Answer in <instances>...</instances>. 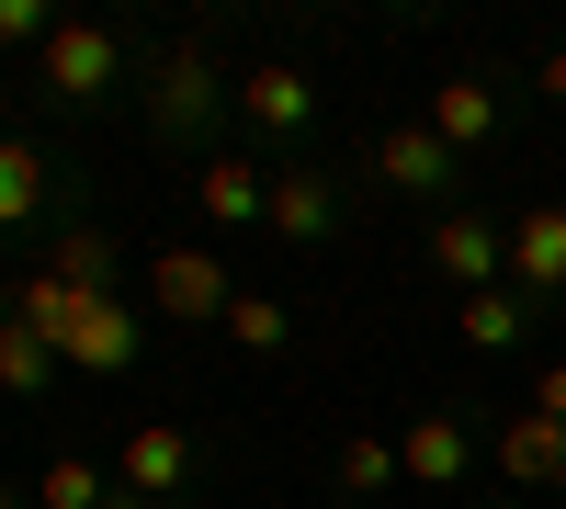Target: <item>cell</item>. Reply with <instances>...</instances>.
I'll return each instance as SVG.
<instances>
[{"label": "cell", "mask_w": 566, "mask_h": 509, "mask_svg": "<svg viewBox=\"0 0 566 509\" xmlns=\"http://www.w3.org/2000/svg\"><path fill=\"white\" fill-rule=\"evenodd\" d=\"M533 91H544V103L566 114V45H544V57H533Z\"/></svg>", "instance_id": "603a6c76"}, {"label": "cell", "mask_w": 566, "mask_h": 509, "mask_svg": "<svg viewBox=\"0 0 566 509\" xmlns=\"http://www.w3.org/2000/svg\"><path fill=\"white\" fill-rule=\"evenodd\" d=\"M239 125H250V136H272V148H306V136H317V79H306L295 57L239 68Z\"/></svg>", "instance_id": "52a82bcc"}, {"label": "cell", "mask_w": 566, "mask_h": 509, "mask_svg": "<svg viewBox=\"0 0 566 509\" xmlns=\"http://www.w3.org/2000/svg\"><path fill=\"white\" fill-rule=\"evenodd\" d=\"M45 103L57 114H91V103H114L125 91V68H136V45H125V23H91V12H69L57 34H45Z\"/></svg>", "instance_id": "6da1fadb"}, {"label": "cell", "mask_w": 566, "mask_h": 509, "mask_svg": "<svg viewBox=\"0 0 566 509\" xmlns=\"http://www.w3.org/2000/svg\"><path fill=\"white\" fill-rule=\"evenodd\" d=\"M45 34H57L45 0H0V45H34V57H45Z\"/></svg>", "instance_id": "44dd1931"}, {"label": "cell", "mask_w": 566, "mask_h": 509, "mask_svg": "<svg viewBox=\"0 0 566 509\" xmlns=\"http://www.w3.org/2000/svg\"><path fill=\"white\" fill-rule=\"evenodd\" d=\"M453 329H464V351H522V340H533V295L488 284V295H464V306H453Z\"/></svg>", "instance_id": "9a60e30c"}, {"label": "cell", "mask_w": 566, "mask_h": 509, "mask_svg": "<svg viewBox=\"0 0 566 509\" xmlns=\"http://www.w3.org/2000/svg\"><path fill=\"white\" fill-rule=\"evenodd\" d=\"M148 306L181 317V329H227V306H239V272L216 250H159L148 261Z\"/></svg>", "instance_id": "5b68a950"}, {"label": "cell", "mask_w": 566, "mask_h": 509, "mask_svg": "<svg viewBox=\"0 0 566 509\" xmlns=\"http://www.w3.org/2000/svg\"><path fill=\"white\" fill-rule=\"evenodd\" d=\"M555 498H566V465H555Z\"/></svg>", "instance_id": "484cf974"}, {"label": "cell", "mask_w": 566, "mask_h": 509, "mask_svg": "<svg viewBox=\"0 0 566 509\" xmlns=\"http://www.w3.org/2000/svg\"><path fill=\"white\" fill-rule=\"evenodd\" d=\"M57 374H69V362H57V340H34L23 317H12V329H0V396H45Z\"/></svg>", "instance_id": "ac0fdd59"}, {"label": "cell", "mask_w": 566, "mask_h": 509, "mask_svg": "<svg viewBox=\"0 0 566 509\" xmlns=\"http://www.w3.org/2000/svg\"><path fill=\"white\" fill-rule=\"evenodd\" d=\"M0 509H23V498H12V487H0Z\"/></svg>", "instance_id": "d4e9b609"}, {"label": "cell", "mask_w": 566, "mask_h": 509, "mask_svg": "<svg viewBox=\"0 0 566 509\" xmlns=\"http://www.w3.org/2000/svg\"><path fill=\"white\" fill-rule=\"evenodd\" d=\"M374 193H397V204H431V215H453L464 204V159L442 148V136L431 125H386V136H374Z\"/></svg>", "instance_id": "277c9868"}, {"label": "cell", "mask_w": 566, "mask_h": 509, "mask_svg": "<svg viewBox=\"0 0 566 509\" xmlns=\"http://www.w3.org/2000/svg\"><path fill=\"white\" fill-rule=\"evenodd\" d=\"M0 329H12V284H0Z\"/></svg>", "instance_id": "cb8c5ba5"}, {"label": "cell", "mask_w": 566, "mask_h": 509, "mask_svg": "<svg viewBox=\"0 0 566 509\" xmlns=\"http://www.w3.org/2000/svg\"><path fill=\"white\" fill-rule=\"evenodd\" d=\"M193 204H205V226H261V215H272V170L239 159V148H216V159L193 170Z\"/></svg>", "instance_id": "8fae6325"}, {"label": "cell", "mask_w": 566, "mask_h": 509, "mask_svg": "<svg viewBox=\"0 0 566 509\" xmlns=\"http://www.w3.org/2000/svg\"><path fill=\"white\" fill-rule=\"evenodd\" d=\"M533 420H555V431H566V362H544V374H533Z\"/></svg>", "instance_id": "7402d4cb"}, {"label": "cell", "mask_w": 566, "mask_h": 509, "mask_svg": "<svg viewBox=\"0 0 566 509\" xmlns=\"http://www.w3.org/2000/svg\"><path fill=\"white\" fill-rule=\"evenodd\" d=\"M419 272H442L453 295L510 284V215H499V204H453V215H431V238H419Z\"/></svg>", "instance_id": "3957f363"}, {"label": "cell", "mask_w": 566, "mask_h": 509, "mask_svg": "<svg viewBox=\"0 0 566 509\" xmlns=\"http://www.w3.org/2000/svg\"><path fill=\"white\" fill-rule=\"evenodd\" d=\"M227 114H239V79H227L205 45H170V57L148 68V125L159 136L193 148V136H227Z\"/></svg>", "instance_id": "7a4b0ae2"}, {"label": "cell", "mask_w": 566, "mask_h": 509, "mask_svg": "<svg viewBox=\"0 0 566 509\" xmlns=\"http://www.w3.org/2000/svg\"><path fill=\"white\" fill-rule=\"evenodd\" d=\"M34 509H114V476L91 465V453H45V476H34Z\"/></svg>", "instance_id": "e0dca14e"}, {"label": "cell", "mask_w": 566, "mask_h": 509, "mask_svg": "<svg viewBox=\"0 0 566 509\" xmlns=\"http://www.w3.org/2000/svg\"><path fill=\"white\" fill-rule=\"evenodd\" d=\"M227 340H239V351H283V340H295V317H283V295H250V284H239V306H227Z\"/></svg>", "instance_id": "ffe728a7"}, {"label": "cell", "mask_w": 566, "mask_h": 509, "mask_svg": "<svg viewBox=\"0 0 566 509\" xmlns=\"http://www.w3.org/2000/svg\"><path fill=\"white\" fill-rule=\"evenodd\" d=\"M136 362V306L125 295H91L80 329H69V374H125Z\"/></svg>", "instance_id": "5bb4252c"}, {"label": "cell", "mask_w": 566, "mask_h": 509, "mask_svg": "<svg viewBox=\"0 0 566 509\" xmlns=\"http://www.w3.org/2000/svg\"><path fill=\"white\" fill-rule=\"evenodd\" d=\"M419 125L442 136L453 159H488L499 136H510V103H499V79L488 68H453V79H431V103H419Z\"/></svg>", "instance_id": "8992f818"}, {"label": "cell", "mask_w": 566, "mask_h": 509, "mask_svg": "<svg viewBox=\"0 0 566 509\" xmlns=\"http://www.w3.org/2000/svg\"><path fill=\"white\" fill-rule=\"evenodd\" d=\"M34 215H45V159L23 136H0V226H34Z\"/></svg>", "instance_id": "d6986e66"}, {"label": "cell", "mask_w": 566, "mask_h": 509, "mask_svg": "<svg viewBox=\"0 0 566 509\" xmlns=\"http://www.w3.org/2000/svg\"><path fill=\"white\" fill-rule=\"evenodd\" d=\"M261 226H272L283 250H317L328 226H340V181H328L317 159H295V170H272V215H261Z\"/></svg>", "instance_id": "30bf717a"}, {"label": "cell", "mask_w": 566, "mask_h": 509, "mask_svg": "<svg viewBox=\"0 0 566 509\" xmlns=\"http://www.w3.org/2000/svg\"><path fill=\"white\" fill-rule=\"evenodd\" d=\"M488 465H499L510 487H555V465H566V431H555V420H533V407H510V420L488 431Z\"/></svg>", "instance_id": "4fadbf2b"}, {"label": "cell", "mask_w": 566, "mask_h": 509, "mask_svg": "<svg viewBox=\"0 0 566 509\" xmlns=\"http://www.w3.org/2000/svg\"><path fill=\"white\" fill-rule=\"evenodd\" d=\"M114 487H125L136 509L181 498V487H193V431H170V420H136V431L114 442Z\"/></svg>", "instance_id": "ba28073f"}, {"label": "cell", "mask_w": 566, "mask_h": 509, "mask_svg": "<svg viewBox=\"0 0 566 509\" xmlns=\"http://www.w3.org/2000/svg\"><path fill=\"white\" fill-rule=\"evenodd\" d=\"M476 453H488V442L464 431L453 407H431V420H408V431H397V465H408V487H453L464 465H476Z\"/></svg>", "instance_id": "7c38bea8"}, {"label": "cell", "mask_w": 566, "mask_h": 509, "mask_svg": "<svg viewBox=\"0 0 566 509\" xmlns=\"http://www.w3.org/2000/svg\"><path fill=\"white\" fill-rule=\"evenodd\" d=\"M510 295H533V306H566V204H522L510 215Z\"/></svg>", "instance_id": "9c48e42d"}, {"label": "cell", "mask_w": 566, "mask_h": 509, "mask_svg": "<svg viewBox=\"0 0 566 509\" xmlns=\"http://www.w3.org/2000/svg\"><path fill=\"white\" fill-rule=\"evenodd\" d=\"M328 476H340V498H363V509L386 498V487H408V465H397V442H386V431H352L340 453H328Z\"/></svg>", "instance_id": "2e32d148"}]
</instances>
